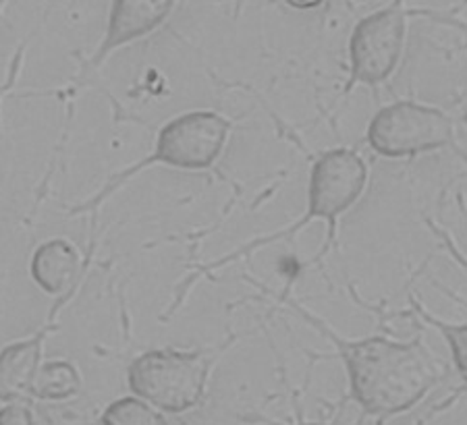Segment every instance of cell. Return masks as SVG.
<instances>
[{
    "label": "cell",
    "instance_id": "cell-1",
    "mask_svg": "<svg viewBox=\"0 0 467 425\" xmlns=\"http://www.w3.org/2000/svg\"><path fill=\"white\" fill-rule=\"evenodd\" d=\"M293 307L335 345L348 371L351 399L366 415H401L439 384V366L421 340L399 343L384 337L345 340L299 303H293Z\"/></svg>",
    "mask_w": 467,
    "mask_h": 425
},
{
    "label": "cell",
    "instance_id": "cell-2",
    "mask_svg": "<svg viewBox=\"0 0 467 425\" xmlns=\"http://www.w3.org/2000/svg\"><path fill=\"white\" fill-rule=\"evenodd\" d=\"M233 123L216 110H190L167 120L156 133L152 154L141 158L107 181L100 192L69 210L71 216L96 214L110 195L150 166L164 164L177 171H210L227 148Z\"/></svg>",
    "mask_w": 467,
    "mask_h": 425
},
{
    "label": "cell",
    "instance_id": "cell-3",
    "mask_svg": "<svg viewBox=\"0 0 467 425\" xmlns=\"http://www.w3.org/2000/svg\"><path fill=\"white\" fill-rule=\"evenodd\" d=\"M368 177V164L356 150L349 148H335L320 154L318 161L312 164L310 171V185H307V210L297 223H293L287 229H281L278 233L268 234V237H260L247 243V245L239 247L237 252L221 257L213 264L204 265L202 275H210L213 270L224 268L231 262H237L241 257H247L258 252V249L273 245L276 241L293 239L296 234L312 223V220H327L328 224V239L324 243V249L320 257L328 252L330 241L335 239L337 220L345 214L349 208H353L366 192Z\"/></svg>",
    "mask_w": 467,
    "mask_h": 425
},
{
    "label": "cell",
    "instance_id": "cell-4",
    "mask_svg": "<svg viewBox=\"0 0 467 425\" xmlns=\"http://www.w3.org/2000/svg\"><path fill=\"white\" fill-rule=\"evenodd\" d=\"M213 359L206 351L175 347L150 348L127 368V386L133 397L156 411L183 415L204 400Z\"/></svg>",
    "mask_w": 467,
    "mask_h": 425
},
{
    "label": "cell",
    "instance_id": "cell-5",
    "mask_svg": "<svg viewBox=\"0 0 467 425\" xmlns=\"http://www.w3.org/2000/svg\"><path fill=\"white\" fill-rule=\"evenodd\" d=\"M366 141L376 154L393 161L431 154L453 141V123L434 106L401 100L376 112L368 125Z\"/></svg>",
    "mask_w": 467,
    "mask_h": 425
},
{
    "label": "cell",
    "instance_id": "cell-6",
    "mask_svg": "<svg viewBox=\"0 0 467 425\" xmlns=\"http://www.w3.org/2000/svg\"><path fill=\"white\" fill-rule=\"evenodd\" d=\"M405 34L408 24L399 3L359 19L349 37V79L345 94L356 86L376 88L387 81L401 60Z\"/></svg>",
    "mask_w": 467,
    "mask_h": 425
},
{
    "label": "cell",
    "instance_id": "cell-7",
    "mask_svg": "<svg viewBox=\"0 0 467 425\" xmlns=\"http://www.w3.org/2000/svg\"><path fill=\"white\" fill-rule=\"evenodd\" d=\"M175 3H167V0L164 3H150V0L112 3L107 32H104L102 42L98 44L92 55L81 60L78 79H84L89 73H96L107 63L112 52L161 29L167 24L171 13L175 11Z\"/></svg>",
    "mask_w": 467,
    "mask_h": 425
},
{
    "label": "cell",
    "instance_id": "cell-8",
    "mask_svg": "<svg viewBox=\"0 0 467 425\" xmlns=\"http://www.w3.org/2000/svg\"><path fill=\"white\" fill-rule=\"evenodd\" d=\"M73 293H67L65 297H60L55 307H52V316L48 322L42 326L40 330L34 332L32 337L15 340V343L0 348V402L11 405V402H26L32 400L34 379L37 376V369L42 368V355H44V343L52 332L58 328L57 314L63 306L69 303V297Z\"/></svg>",
    "mask_w": 467,
    "mask_h": 425
},
{
    "label": "cell",
    "instance_id": "cell-9",
    "mask_svg": "<svg viewBox=\"0 0 467 425\" xmlns=\"http://www.w3.org/2000/svg\"><path fill=\"white\" fill-rule=\"evenodd\" d=\"M81 254L71 241L63 237L48 239L40 243L29 260V276L42 293L50 297H65L84 283L79 276Z\"/></svg>",
    "mask_w": 467,
    "mask_h": 425
},
{
    "label": "cell",
    "instance_id": "cell-10",
    "mask_svg": "<svg viewBox=\"0 0 467 425\" xmlns=\"http://www.w3.org/2000/svg\"><path fill=\"white\" fill-rule=\"evenodd\" d=\"M84 390V376L73 361L52 359L42 363L29 399L40 402H67Z\"/></svg>",
    "mask_w": 467,
    "mask_h": 425
},
{
    "label": "cell",
    "instance_id": "cell-11",
    "mask_svg": "<svg viewBox=\"0 0 467 425\" xmlns=\"http://www.w3.org/2000/svg\"><path fill=\"white\" fill-rule=\"evenodd\" d=\"M96 425H171L164 413L156 411L148 402L133 394L115 399L104 407Z\"/></svg>",
    "mask_w": 467,
    "mask_h": 425
},
{
    "label": "cell",
    "instance_id": "cell-12",
    "mask_svg": "<svg viewBox=\"0 0 467 425\" xmlns=\"http://www.w3.org/2000/svg\"><path fill=\"white\" fill-rule=\"evenodd\" d=\"M411 307L416 309V314L424 320L428 326L439 330L441 337L447 340V345L451 348V355H453V363L462 376L467 382V324H447L434 317L431 311H428L420 301L411 299Z\"/></svg>",
    "mask_w": 467,
    "mask_h": 425
},
{
    "label": "cell",
    "instance_id": "cell-13",
    "mask_svg": "<svg viewBox=\"0 0 467 425\" xmlns=\"http://www.w3.org/2000/svg\"><path fill=\"white\" fill-rule=\"evenodd\" d=\"M0 425H37V420L26 402H11L0 407Z\"/></svg>",
    "mask_w": 467,
    "mask_h": 425
},
{
    "label": "cell",
    "instance_id": "cell-14",
    "mask_svg": "<svg viewBox=\"0 0 467 425\" xmlns=\"http://www.w3.org/2000/svg\"><path fill=\"white\" fill-rule=\"evenodd\" d=\"M3 9H5V5H0V15H3ZM26 48H27V40H26L24 44H21L19 52L13 57V63H11L9 75H6V81L3 83V86H0V102H3V98H5L6 94L13 92L15 83H17V79H19L21 65H24V57H26ZM0 133H3V125H0Z\"/></svg>",
    "mask_w": 467,
    "mask_h": 425
},
{
    "label": "cell",
    "instance_id": "cell-15",
    "mask_svg": "<svg viewBox=\"0 0 467 425\" xmlns=\"http://www.w3.org/2000/svg\"><path fill=\"white\" fill-rule=\"evenodd\" d=\"M428 224H431V229H432V231H434L436 234H439V237L442 239V243H444V245H447V249H449V252H451V254H453V257H455V260H457L459 264H462V265H463V268L467 270V260H465V257H463L462 254H459V249L455 247V243L449 239V234H447V233H444L442 229H439V226H436V224H432V223H431V220H428Z\"/></svg>",
    "mask_w": 467,
    "mask_h": 425
},
{
    "label": "cell",
    "instance_id": "cell-16",
    "mask_svg": "<svg viewBox=\"0 0 467 425\" xmlns=\"http://www.w3.org/2000/svg\"><path fill=\"white\" fill-rule=\"evenodd\" d=\"M301 425H327V423H301Z\"/></svg>",
    "mask_w": 467,
    "mask_h": 425
}]
</instances>
